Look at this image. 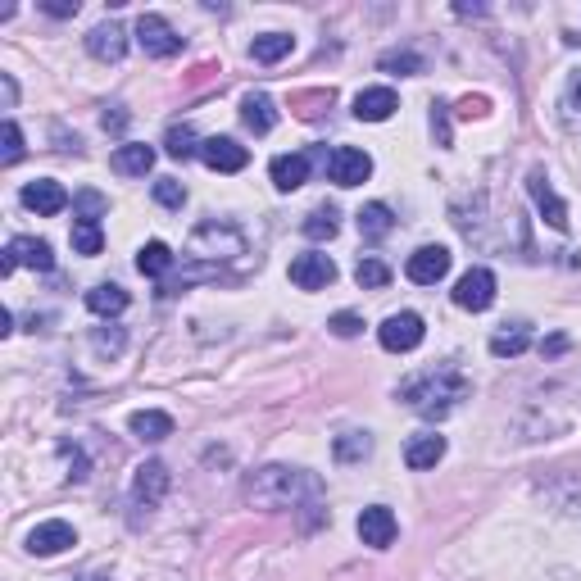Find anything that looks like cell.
Masks as SVG:
<instances>
[{
  "mask_svg": "<svg viewBox=\"0 0 581 581\" xmlns=\"http://www.w3.org/2000/svg\"><path fill=\"white\" fill-rule=\"evenodd\" d=\"M359 232H364V241H382L395 232V214L391 205H382V200H373V205L359 209Z\"/></svg>",
  "mask_w": 581,
  "mask_h": 581,
  "instance_id": "603a6c76",
  "label": "cell"
},
{
  "mask_svg": "<svg viewBox=\"0 0 581 581\" xmlns=\"http://www.w3.org/2000/svg\"><path fill=\"white\" fill-rule=\"evenodd\" d=\"M527 345H532V332H527V323H513V327H504V332L491 336V355L495 359H513V355H522Z\"/></svg>",
  "mask_w": 581,
  "mask_h": 581,
  "instance_id": "484cf974",
  "label": "cell"
},
{
  "mask_svg": "<svg viewBox=\"0 0 581 581\" xmlns=\"http://www.w3.org/2000/svg\"><path fill=\"white\" fill-rule=\"evenodd\" d=\"M368 173H373V159L355 146H336L332 155H327V178H332L336 187H359V182H368Z\"/></svg>",
  "mask_w": 581,
  "mask_h": 581,
  "instance_id": "52a82bcc",
  "label": "cell"
},
{
  "mask_svg": "<svg viewBox=\"0 0 581 581\" xmlns=\"http://www.w3.org/2000/svg\"><path fill=\"white\" fill-rule=\"evenodd\" d=\"M459 114H463V119H473V114H486V100L482 96H468V100H463V105H459Z\"/></svg>",
  "mask_w": 581,
  "mask_h": 581,
  "instance_id": "ee69618b",
  "label": "cell"
},
{
  "mask_svg": "<svg viewBox=\"0 0 581 581\" xmlns=\"http://www.w3.org/2000/svg\"><path fill=\"white\" fill-rule=\"evenodd\" d=\"M563 123H568L572 132H581V73L568 82V91H563Z\"/></svg>",
  "mask_w": 581,
  "mask_h": 581,
  "instance_id": "e575fe53",
  "label": "cell"
},
{
  "mask_svg": "<svg viewBox=\"0 0 581 581\" xmlns=\"http://www.w3.org/2000/svg\"><path fill=\"white\" fill-rule=\"evenodd\" d=\"M355 282L364 286V291H377V286L391 282V268H386L382 259L368 255V259H359V264H355Z\"/></svg>",
  "mask_w": 581,
  "mask_h": 581,
  "instance_id": "1f68e13d",
  "label": "cell"
},
{
  "mask_svg": "<svg viewBox=\"0 0 581 581\" xmlns=\"http://www.w3.org/2000/svg\"><path fill=\"white\" fill-rule=\"evenodd\" d=\"M191 255H196V259L246 255V237H241L232 223H205V227H196V237H191Z\"/></svg>",
  "mask_w": 581,
  "mask_h": 581,
  "instance_id": "3957f363",
  "label": "cell"
},
{
  "mask_svg": "<svg viewBox=\"0 0 581 581\" xmlns=\"http://www.w3.org/2000/svg\"><path fill=\"white\" fill-rule=\"evenodd\" d=\"M527 191H532V200H536V209L545 214V223L554 227V232H568V205H563L559 196H554V187H550V178H545L541 168H532V178H527Z\"/></svg>",
  "mask_w": 581,
  "mask_h": 581,
  "instance_id": "5bb4252c",
  "label": "cell"
},
{
  "mask_svg": "<svg viewBox=\"0 0 581 581\" xmlns=\"http://www.w3.org/2000/svg\"><path fill=\"white\" fill-rule=\"evenodd\" d=\"M246 500L255 509H318L323 500V482L305 468H259L255 477L246 482Z\"/></svg>",
  "mask_w": 581,
  "mask_h": 581,
  "instance_id": "6da1fadb",
  "label": "cell"
},
{
  "mask_svg": "<svg viewBox=\"0 0 581 581\" xmlns=\"http://www.w3.org/2000/svg\"><path fill=\"white\" fill-rule=\"evenodd\" d=\"M291 46H296V37H286V32H264V37L250 41V60L259 64H277L291 55Z\"/></svg>",
  "mask_w": 581,
  "mask_h": 581,
  "instance_id": "d4e9b609",
  "label": "cell"
},
{
  "mask_svg": "<svg viewBox=\"0 0 581 581\" xmlns=\"http://www.w3.org/2000/svg\"><path fill=\"white\" fill-rule=\"evenodd\" d=\"M468 377L459 373V368H450V364H441V368H432V373H423V377H409V382L400 386V400L414 409L418 418H445V414H454L459 409V400H468Z\"/></svg>",
  "mask_w": 581,
  "mask_h": 581,
  "instance_id": "7a4b0ae2",
  "label": "cell"
},
{
  "mask_svg": "<svg viewBox=\"0 0 581 581\" xmlns=\"http://www.w3.org/2000/svg\"><path fill=\"white\" fill-rule=\"evenodd\" d=\"M454 305L468 309V314H482L495 305V273L491 268H468V273L454 282Z\"/></svg>",
  "mask_w": 581,
  "mask_h": 581,
  "instance_id": "5b68a950",
  "label": "cell"
},
{
  "mask_svg": "<svg viewBox=\"0 0 581 581\" xmlns=\"http://www.w3.org/2000/svg\"><path fill=\"white\" fill-rule=\"evenodd\" d=\"M155 200H159V205H168V209H182V205H187V187L173 182V178H159L155 182Z\"/></svg>",
  "mask_w": 581,
  "mask_h": 581,
  "instance_id": "8d00e7d4",
  "label": "cell"
},
{
  "mask_svg": "<svg viewBox=\"0 0 581 581\" xmlns=\"http://www.w3.org/2000/svg\"><path fill=\"white\" fill-rule=\"evenodd\" d=\"M305 237L309 241H332L336 237V209H314L305 218Z\"/></svg>",
  "mask_w": 581,
  "mask_h": 581,
  "instance_id": "d6a6232c",
  "label": "cell"
},
{
  "mask_svg": "<svg viewBox=\"0 0 581 581\" xmlns=\"http://www.w3.org/2000/svg\"><path fill=\"white\" fill-rule=\"evenodd\" d=\"M87 50L100 64H119L123 50H128V32H123L119 23H100V28L87 32Z\"/></svg>",
  "mask_w": 581,
  "mask_h": 581,
  "instance_id": "e0dca14e",
  "label": "cell"
},
{
  "mask_svg": "<svg viewBox=\"0 0 581 581\" xmlns=\"http://www.w3.org/2000/svg\"><path fill=\"white\" fill-rule=\"evenodd\" d=\"M382 69L386 73H423L427 64H423V55H414V50H395V55H382Z\"/></svg>",
  "mask_w": 581,
  "mask_h": 581,
  "instance_id": "836d02e7",
  "label": "cell"
},
{
  "mask_svg": "<svg viewBox=\"0 0 581 581\" xmlns=\"http://www.w3.org/2000/svg\"><path fill=\"white\" fill-rule=\"evenodd\" d=\"M404 273H409V282H418V286H436L445 273H450V250H445V246L414 250L409 264H404Z\"/></svg>",
  "mask_w": 581,
  "mask_h": 581,
  "instance_id": "7c38bea8",
  "label": "cell"
},
{
  "mask_svg": "<svg viewBox=\"0 0 581 581\" xmlns=\"http://www.w3.org/2000/svg\"><path fill=\"white\" fill-rule=\"evenodd\" d=\"M327 327H332L336 336H359V332H364V318H359V314H336Z\"/></svg>",
  "mask_w": 581,
  "mask_h": 581,
  "instance_id": "f35d334b",
  "label": "cell"
},
{
  "mask_svg": "<svg viewBox=\"0 0 581 581\" xmlns=\"http://www.w3.org/2000/svg\"><path fill=\"white\" fill-rule=\"evenodd\" d=\"M109 164H114V173H123V178H146L150 164H155V150L150 146H119Z\"/></svg>",
  "mask_w": 581,
  "mask_h": 581,
  "instance_id": "cb8c5ba5",
  "label": "cell"
},
{
  "mask_svg": "<svg viewBox=\"0 0 581 581\" xmlns=\"http://www.w3.org/2000/svg\"><path fill=\"white\" fill-rule=\"evenodd\" d=\"M291 282H296L300 291H323V286L336 282V264L327 255H318V250L296 255V259H291Z\"/></svg>",
  "mask_w": 581,
  "mask_h": 581,
  "instance_id": "9c48e42d",
  "label": "cell"
},
{
  "mask_svg": "<svg viewBox=\"0 0 581 581\" xmlns=\"http://www.w3.org/2000/svg\"><path fill=\"white\" fill-rule=\"evenodd\" d=\"M241 119H246V128L255 132V137H268V132L277 128V105L264 91H250V96L241 100Z\"/></svg>",
  "mask_w": 581,
  "mask_h": 581,
  "instance_id": "d6986e66",
  "label": "cell"
},
{
  "mask_svg": "<svg viewBox=\"0 0 581 581\" xmlns=\"http://www.w3.org/2000/svg\"><path fill=\"white\" fill-rule=\"evenodd\" d=\"M132 432L141 441H164V436H173V418L159 409H141V414H132Z\"/></svg>",
  "mask_w": 581,
  "mask_h": 581,
  "instance_id": "4316f807",
  "label": "cell"
},
{
  "mask_svg": "<svg viewBox=\"0 0 581 581\" xmlns=\"http://www.w3.org/2000/svg\"><path fill=\"white\" fill-rule=\"evenodd\" d=\"M423 318L418 314H391L382 327H377V341L391 350V355H409V350H418L423 345Z\"/></svg>",
  "mask_w": 581,
  "mask_h": 581,
  "instance_id": "8992f818",
  "label": "cell"
},
{
  "mask_svg": "<svg viewBox=\"0 0 581 581\" xmlns=\"http://www.w3.org/2000/svg\"><path fill=\"white\" fill-rule=\"evenodd\" d=\"M41 10L55 14V19H73V14H78V0H46Z\"/></svg>",
  "mask_w": 581,
  "mask_h": 581,
  "instance_id": "b9f144b4",
  "label": "cell"
},
{
  "mask_svg": "<svg viewBox=\"0 0 581 581\" xmlns=\"http://www.w3.org/2000/svg\"><path fill=\"white\" fill-rule=\"evenodd\" d=\"M432 132H436V146H450V119H445V105L432 109Z\"/></svg>",
  "mask_w": 581,
  "mask_h": 581,
  "instance_id": "ab89813d",
  "label": "cell"
},
{
  "mask_svg": "<svg viewBox=\"0 0 581 581\" xmlns=\"http://www.w3.org/2000/svg\"><path fill=\"white\" fill-rule=\"evenodd\" d=\"M137 41L146 55H155V60H173L182 50V37L173 32V23L164 19V14H141L137 19Z\"/></svg>",
  "mask_w": 581,
  "mask_h": 581,
  "instance_id": "277c9868",
  "label": "cell"
},
{
  "mask_svg": "<svg viewBox=\"0 0 581 581\" xmlns=\"http://www.w3.org/2000/svg\"><path fill=\"white\" fill-rule=\"evenodd\" d=\"M73 250L78 255H100L105 250V232L96 218H73Z\"/></svg>",
  "mask_w": 581,
  "mask_h": 581,
  "instance_id": "83f0119b",
  "label": "cell"
},
{
  "mask_svg": "<svg viewBox=\"0 0 581 581\" xmlns=\"http://www.w3.org/2000/svg\"><path fill=\"white\" fill-rule=\"evenodd\" d=\"M563 350H568V336H550V341H541V355H563Z\"/></svg>",
  "mask_w": 581,
  "mask_h": 581,
  "instance_id": "7bdbcfd3",
  "label": "cell"
},
{
  "mask_svg": "<svg viewBox=\"0 0 581 581\" xmlns=\"http://www.w3.org/2000/svg\"><path fill=\"white\" fill-rule=\"evenodd\" d=\"M14 332V314L10 309H0V336H10Z\"/></svg>",
  "mask_w": 581,
  "mask_h": 581,
  "instance_id": "f6af8a7d",
  "label": "cell"
},
{
  "mask_svg": "<svg viewBox=\"0 0 581 581\" xmlns=\"http://www.w3.org/2000/svg\"><path fill=\"white\" fill-rule=\"evenodd\" d=\"M87 309L100 318H119L123 309H128V291H123L119 282H100L87 291Z\"/></svg>",
  "mask_w": 581,
  "mask_h": 581,
  "instance_id": "7402d4cb",
  "label": "cell"
},
{
  "mask_svg": "<svg viewBox=\"0 0 581 581\" xmlns=\"http://www.w3.org/2000/svg\"><path fill=\"white\" fill-rule=\"evenodd\" d=\"M69 545H78V532H73L69 522H41V527H32V532H28V550L41 554V559L69 550Z\"/></svg>",
  "mask_w": 581,
  "mask_h": 581,
  "instance_id": "2e32d148",
  "label": "cell"
},
{
  "mask_svg": "<svg viewBox=\"0 0 581 581\" xmlns=\"http://www.w3.org/2000/svg\"><path fill=\"white\" fill-rule=\"evenodd\" d=\"M327 105H332V91H305V96H296V114H300V119H318Z\"/></svg>",
  "mask_w": 581,
  "mask_h": 581,
  "instance_id": "d590c367",
  "label": "cell"
},
{
  "mask_svg": "<svg viewBox=\"0 0 581 581\" xmlns=\"http://www.w3.org/2000/svg\"><path fill=\"white\" fill-rule=\"evenodd\" d=\"M123 123H128V114H105V128H114V132H123Z\"/></svg>",
  "mask_w": 581,
  "mask_h": 581,
  "instance_id": "bcb514c9",
  "label": "cell"
},
{
  "mask_svg": "<svg viewBox=\"0 0 581 581\" xmlns=\"http://www.w3.org/2000/svg\"><path fill=\"white\" fill-rule=\"evenodd\" d=\"M96 350H100V355H119V350H123V332H96Z\"/></svg>",
  "mask_w": 581,
  "mask_h": 581,
  "instance_id": "60d3db41",
  "label": "cell"
},
{
  "mask_svg": "<svg viewBox=\"0 0 581 581\" xmlns=\"http://www.w3.org/2000/svg\"><path fill=\"white\" fill-rule=\"evenodd\" d=\"M373 454V441H368V432H345L336 436V459L341 463H359Z\"/></svg>",
  "mask_w": 581,
  "mask_h": 581,
  "instance_id": "f546056e",
  "label": "cell"
},
{
  "mask_svg": "<svg viewBox=\"0 0 581 581\" xmlns=\"http://www.w3.org/2000/svg\"><path fill=\"white\" fill-rule=\"evenodd\" d=\"M200 159H205L214 173H241L250 164V150L237 146L232 137H205L200 141Z\"/></svg>",
  "mask_w": 581,
  "mask_h": 581,
  "instance_id": "8fae6325",
  "label": "cell"
},
{
  "mask_svg": "<svg viewBox=\"0 0 581 581\" xmlns=\"http://www.w3.org/2000/svg\"><path fill=\"white\" fill-rule=\"evenodd\" d=\"M168 482H173V477H168V468L159 459L141 463L137 477H132V500H137L141 509H155V504L168 495Z\"/></svg>",
  "mask_w": 581,
  "mask_h": 581,
  "instance_id": "4fadbf2b",
  "label": "cell"
},
{
  "mask_svg": "<svg viewBox=\"0 0 581 581\" xmlns=\"http://www.w3.org/2000/svg\"><path fill=\"white\" fill-rule=\"evenodd\" d=\"M400 109V100H395L391 87H368L355 96V119L359 123H386Z\"/></svg>",
  "mask_w": 581,
  "mask_h": 581,
  "instance_id": "ac0fdd59",
  "label": "cell"
},
{
  "mask_svg": "<svg viewBox=\"0 0 581 581\" xmlns=\"http://www.w3.org/2000/svg\"><path fill=\"white\" fill-rule=\"evenodd\" d=\"M23 205H28L32 214H41V218H55V214L69 209V191H64L60 182L41 178V182H28V187H23Z\"/></svg>",
  "mask_w": 581,
  "mask_h": 581,
  "instance_id": "9a60e30c",
  "label": "cell"
},
{
  "mask_svg": "<svg viewBox=\"0 0 581 581\" xmlns=\"http://www.w3.org/2000/svg\"><path fill=\"white\" fill-rule=\"evenodd\" d=\"M87 581H105V577H87Z\"/></svg>",
  "mask_w": 581,
  "mask_h": 581,
  "instance_id": "7dc6e473",
  "label": "cell"
},
{
  "mask_svg": "<svg viewBox=\"0 0 581 581\" xmlns=\"http://www.w3.org/2000/svg\"><path fill=\"white\" fill-rule=\"evenodd\" d=\"M441 454H445V436H436V432H423V436H414V441L404 445V463H409L414 473L436 468V463H441Z\"/></svg>",
  "mask_w": 581,
  "mask_h": 581,
  "instance_id": "ffe728a7",
  "label": "cell"
},
{
  "mask_svg": "<svg viewBox=\"0 0 581 581\" xmlns=\"http://www.w3.org/2000/svg\"><path fill=\"white\" fill-rule=\"evenodd\" d=\"M164 150L173 159H191V155H200V141H196V132L182 123V128H168V137H164Z\"/></svg>",
  "mask_w": 581,
  "mask_h": 581,
  "instance_id": "4dcf8cb0",
  "label": "cell"
},
{
  "mask_svg": "<svg viewBox=\"0 0 581 581\" xmlns=\"http://www.w3.org/2000/svg\"><path fill=\"white\" fill-rule=\"evenodd\" d=\"M0 159H5V164H19L23 159V132H19V123H5V150H0Z\"/></svg>",
  "mask_w": 581,
  "mask_h": 581,
  "instance_id": "74e56055",
  "label": "cell"
},
{
  "mask_svg": "<svg viewBox=\"0 0 581 581\" xmlns=\"http://www.w3.org/2000/svg\"><path fill=\"white\" fill-rule=\"evenodd\" d=\"M359 541L364 545H373V550H386V545H395V532H400V527H395V513L386 509V504H368L364 513H359Z\"/></svg>",
  "mask_w": 581,
  "mask_h": 581,
  "instance_id": "30bf717a",
  "label": "cell"
},
{
  "mask_svg": "<svg viewBox=\"0 0 581 581\" xmlns=\"http://www.w3.org/2000/svg\"><path fill=\"white\" fill-rule=\"evenodd\" d=\"M137 268L146 277H164L168 268H173V250H168L164 241H146V246H141V255H137Z\"/></svg>",
  "mask_w": 581,
  "mask_h": 581,
  "instance_id": "f1b7e54d",
  "label": "cell"
},
{
  "mask_svg": "<svg viewBox=\"0 0 581 581\" xmlns=\"http://www.w3.org/2000/svg\"><path fill=\"white\" fill-rule=\"evenodd\" d=\"M19 264L37 268V273H50V268H55V255H50V246H46V241H37V237H14L10 246H5V259H0V273L10 277Z\"/></svg>",
  "mask_w": 581,
  "mask_h": 581,
  "instance_id": "ba28073f",
  "label": "cell"
},
{
  "mask_svg": "<svg viewBox=\"0 0 581 581\" xmlns=\"http://www.w3.org/2000/svg\"><path fill=\"white\" fill-rule=\"evenodd\" d=\"M268 173H273L277 191H296L309 182V155H277L273 164H268Z\"/></svg>",
  "mask_w": 581,
  "mask_h": 581,
  "instance_id": "44dd1931",
  "label": "cell"
}]
</instances>
